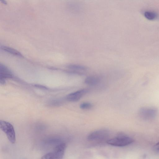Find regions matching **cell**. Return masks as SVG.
I'll use <instances>...</instances> for the list:
<instances>
[{
	"instance_id": "obj_7",
	"label": "cell",
	"mask_w": 159,
	"mask_h": 159,
	"mask_svg": "<svg viewBox=\"0 0 159 159\" xmlns=\"http://www.w3.org/2000/svg\"><path fill=\"white\" fill-rule=\"evenodd\" d=\"M13 75L11 71L3 65H0V81L2 84L5 83V80L7 78H12Z\"/></svg>"
},
{
	"instance_id": "obj_11",
	"label": "cell",
	"mask_w": 159,
	"mask_h": 159,
	"mask_svg": "<svg viewBox=\"0 0 159 159\" xmlns=\"http://www.w3.org/2000/svg\"><path fill=\"white\" fill-rule=\"evenodd\" d=\"M93 105L90 103L84 102L80 104V108L83 110H88L92 107Z\"/></svg>"
},
{
	"instance_id": "obj_3",
	"label": "cell",
	"mask_w": 159,
	"mask_h": 159,
	"mask_svg": "<svg viewBox=\"0 0 159 159\" xmlns=\"http://www.w3.org/2000/svg\"><path fill=\"white\" fill-rule=\"evenodd\" d=\"M0 127L2 130L6 134L9 141L12 144L15 143L16 142V136L13 126L8 122L1 120Z\"/></svg>"
},
{
	"instance_id": "obj_12",
	"label": "cell",
	"mask_w": 159,
	"mask_h": 159,
	"mask_svg": "<svg viewBox=\"0 0 159 159\" xmlns=\"http://www.w3.org/2000/svg\"><path fill=\"white\" fill-rule=\"evenodd\" d=\"M153 149L155 152L159 153V142L157 143L154 146Z\"/></svg>"
},
{
	"instance_id": "obj_2",
	"label": "cell",
	"mask_w": 159,
	"mask_h": 159,
	"mask_svg": "<svg viewBox=\"0 0 159 159\" xmlns=\"http://www.w3.org/2000/svg\"><path fill=\"white\" fill-rule=\"evenodd\" d=\"M133 141V139L131 137L125 135L120 134L107 140V143L114 146L124 147L131 144Z\"/></svg>"
},
{
	"instance_id": "obj_6",
	"label": "cell",
	"mask_w": 159,
	"mask_h": 159,
	"mask_svg": "<svg viewBox=\"0 0 159 159\" xmlns=\"http://www.w3.org/2000/svg\"><path fill=\"white\" fill-rule=\"evenodd\" d=\"M89 91V89H85L79 90L67 95L66 97V99L70 102L77 101L87 93Z\"/></svg>"
},
{
	"instance_id": "obj_5",
	"label": "cell",
	"mask_w": 159,
	"mask_h": 159,
	"mask_svg": "<svg viewBox=\"0 0 159 159\" xmlns=\"http://www.w3.org/2000/svg\"><path fill=\"white\" fill-rule=\"evenodd\" d=\"M109 132L105 129H100L92 132L87 136V139L90 141H99L107 139L109 136Z\"/></svg>"
},
{
	"instance_id": "obj_9",
	"label": "cell",
	"mask_w": 159,
	"mask_h": 159,
	"mask_svg": "<svg viewBox=\"0 0 159 159\" xmlns=\"http://www.w3.org/2000/svg\"><path fill=\"white\" fill-rule=\"evenodd\" d=\"M1 48L4 51L12 54L19 57H22V56L20 53L14 49L7 47L3 46H2Z\"/></svg>"
},
{
	"instance_id": "obj_4",
	"label": "cell",
	"mask_w": 159,
	"mask_h": 159,
	"mask_svg": "<svg viewBox=\"0 0 159 159\" xmlns=\"http://www.w3.org/2000/svg\"><path fill=\"white\" fill-rule=\"evenodd\" d=\"M157 113V110L156 108L144 107L139 110L138 114L139 117L142 119L145 120H149L155 118Z\"/></svg>"
},
{
	"instance_id": "obj_10",
	"label": "cell",
	"mask_w": 159,
	"mask_h": 159,
	"mask_svg": "<svg viewBox=\"0 0 159 159\" xmlns=\"http://www.w3.org/2000/svg\"><path fill=\"white\" fill-rule=\"evenodd\" d=\"M144 16L148 19L153 20L157 17L158 15L157 13L154 11H147L145 12Z\"/></svg>"
},
{
	"instance_id": "obj_8",
	"label": "cell",
	"mask_w": 159,
	"mask_h": 159,
	"mask_svg": "<svg viewBox=\"0 0 159 159\" xmlns=\"http://www.w3.org/2000/svg\"><path fill=\"white\" fill-rule=\"evenodd\" d=\"M100 81V79L99 77L95 76H90L85 78L84 83L88 85L93 86L98 84Z\"/></svg>"
},
{
	"instance_id": "obj_1",
	"label": "cell",
	"mask_w": 159,
	"mask_h": 159,
	"mask_svg": "<svg viewBox=\"0 0 159 159\" xmlns=\"http://www.w3.org/2000/svg\"><path fill=\"white\" fill-rule=\"evenodd\" d=\"M66 146L65 143H60L55 146L52 151L43 155L40 159H62Z\"/></svg>"
}]
</instances>
